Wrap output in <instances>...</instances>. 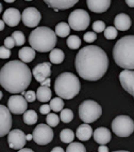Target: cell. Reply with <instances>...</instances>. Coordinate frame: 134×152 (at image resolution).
I'll return each mask as SVG.
<instances>
[{"mask_svg": "<svg viewBox=\"0 0 134 152\" xmlns=\"http://www.w3.org/2000/svg\"><path fill=\"white\" fill-rule=\"evenodd\" d=\"M80 80L75 74L64 72L60 74L54 83V91L56 95L64 100H71L80 92Z\"/></svg>", "mask_w": 134, "mask_h": 152, "instance_id": "cell-5", "label": "cell"}, {"mask_svg": "<svg viewBox=\"0 0 134 152\" xmlns=\"http://www.w3.org/2000/svg\"><path fill=\"white\" fill-rule=\"evenodd\" d=\"M56 33L48 27L35 28L29 35V43L31 47L40 53L51 52L56 44Z\"/></svg>", "mask_w": 134, "mask_h": 152, "instance_id": "cell-4", "label": "cell"}, {"mask_svg": "<svg viewBox=\"0 0 134 152\" xmlns=\"http://www.w3.org/2000/svg\"><path fill=\"white\" fill-rule=\"evenodd\" d=\"M75 66L81 78L89 82H96L107 73L109 58L102 48L95 45H87L77 54Z\"/></svg>", "mask_w": 134, "mask_h": 152, "instance_id": "cell-1", "label": "cell"}, {"mask_svg": "<svg viewBox=\"0 0 134 152\" xmlns=\"http://www.w3.org/2000/svg\"><path fill=\"white\" fill-rule=\"evenodd\" d=\"M117 28L116 27H113V26H110V27H107L104 30V37L105 39H107V40H114V39H116V37H117Z\"/></svg>", "mask_w": 134, "mask_h": 152, "instance_id": "cell-34", "label": "cell"}, {"mask_svg": "<svg viewBox=\"0 0 134 152\" xmlns=\"http://www.w3.org/2000/svg\"><path fill=\"white\" fill-rule=\"evenodd\" d=\"M91 17H89L87 11H84L82 9L75 10L70 13L68 17V24L70 28L76 31H83L89 27Z\"/></svg>", "mask_w": 134, "mask_h": 152, "instance_id": "cell-8", "label": "cell"}, {"mask_svg": "<svg viewBox=\"0 0 134 152\" xmlns=\"http://www.w3.org/2000/svg\"><path fill=\"white\" fill-rule=\"evenodd\" d=\"M26 1H32V0H26Z\"/></svg>", "mask_w": 134, "mask_h": 152, "instance_id": "cell-49", "label": "cell"}, {"mask_svg": "<svg viewBox=\"0 0 134 152\" xmlns=\"http://www.w3.org/2000/svg\"><path fill=\"white\" fill-rule=\"evenodd\" d=\"M32 74L26 62L12 60L0 70V84L9 92L22 93L31 84Z\"/></svg>", "mask_w": 134, "mask_h": 152, "instance_id": "cell-2", "label": "cell"}, {"mask_svg": "<svg viewBox=\"0 0 134 152\" xmlns=\"http://www.w3.org/2000/svg\"><path fill=\"white\" fill-rule=\"evenodd\" d=\"M24 98H26V100L28 101V102H34L35 99H37V95H36V93H35V91H33V90H29V91H27L26 92V94H24Z\"/></svg>", "mask_w": 134, "mask_h": 152, "instance_id": "cell-39", "label": "cell"}, {"mask_svg": "<svg viewBox=\"0 0 134 152\" xmlns=\"http://www.w3.org/2000/svg\"><path fill=\"white\" fill-rule=\"evenodd\" d=\"M19 59L26 63L31 62L35 58V49L33 47H22L18 52Z\"/></svg>", "mask_w": 134, "mask_h": 152, "instance_id": "cell-22", "label": "cell"}, {"mask_svg": "<svg viewBox=\"0 0 134 152\" xmlns=\"http://www.w3.org/2000/svg\"><path fill=\"white\" fill-rule=\"evenodd\" d=\"M66 151L67 152H85L86 149H85V147L82 144H80V142H75V141H73V142H70L69 146L67 147Z\"/></svg>", "mask_w": 134, "mask_h": 152, "instance_id": "cell-31", "label": "cell"}, {"mask_svg": "<svg viewBox=\"0 0 134 152\" xmlns=\"http://www.w3.org/2000/svg\"><path fill=\"white\" fill-rule=\"evenodd\" d=\"M62 122L64 123H69L70 121H73V110H70L69 108H65L61 110V115H60Z\"/></svg>", "mask_w": 134, "mask_h": 152, "instance_id": "cell-30", "label": "cell"}, {"mask_svg": "<svg viewBox=\"0 0 134 152\" xmlns=\"http://www.w3.org/2000/svg\"><path fill=\"white\" fill-rule=\"evenodd\" d=\"M98 151L99 152H109V148L105 147V145H101V146L98 148Z\"/></svg>", "mask_w": 134, "mask_h": 152, "instance_id": "cell-41", "label": "cell"}, {"mask_svg": "<svg viewBox=\"0 0 134 152\" xmlns=\"http://www.w3.org/2000/svg\"><path fill=\"white\" fill-rule=\"evenodd\" d=\"M11 110L4 105H0V136L8 135L12 126Z\"/></svg>", "mask_w": 134, "mask_h": 152, "instance_id": "cell-11", "label": "cell"}, {"mask_svg": "<svg viewBox=\"0 0 134 152\" xmlns=\"http://www.w3.org/2000/svg\"><path fill=\"white\" fill-rule=\"evenodd\" d=\"M31 139H33V135H27V140H31Z\"/></svg>", "mask_w": 134, "mask_h": 152, "instance_id": "cell-47", "label": "cell"}, {"mask_svg": "<svg viewBox=\"0 0 134 152\" xmlns=\"http://www.w3.org/2000/svg\"><path fill=\"white\" fill-rule=\"evenodd\" d=\"M67 46L71 49H78L81 45V40L77 35H70L67 38Z\"/></svg>", "mask_w": 134, "mask_h": 152, "instance_id": "cell-29", "label": "cell"}, {"mask_svg": "<svg viewBox=\"0 0 134 152\" xmlns=\"http://www.w3.org/2000/svg\"><path fill=\"white\" fill-rule=\"evenodd\" d=\"M70 32V26L67 23H59L55 26V33L60 38H65V37H69Z\"/></svg>", "mask_w": 134, "mask_h": 152, "instance_id": "cell-25", "label": "cell"}, {"mask_svg": "<svg viewBox=\"0 0 134 152\" xmlns=\"http://www.w3.org/2000/svg\"><path fill=\"white\" fill-rule=\"evenodd\" d=\"M38 117L36 113L32 109H30V110H26L24 114V122L28 125H32L34 123L37 122Z\"/></svg>", "mask_w": 134, "mask_h": 152, "instance_id": "cell-26", "label": "cell"}, {"mask_svg": "<svg viewBox=\"0 0 134 152\" xmlns=\"http://www.w3.org/2000/svg\"><path fill=\"white\" fill-rule=\"evenodd\" d=\"M119 82L121 87L134 98V71H121V73L119 74Z\"/></svg>", "mask_w": 134, "mask_h": 152, "instance_id": "cell-14", "label": "cell"}, {"mask_svg": "<svg viewBox=\"0 0 134 152\" xmlns=\"http://www.w3.org/2000/svg\"><path fill=\"white\" fill-rule=\"evenodd\" d=\"M27 142V135L22 130H13L10 131L8 134V144L10 148L15 150H19L24 148Z\"/></svg>", "mask_w": 134, "mask_h": 152, "instance_id": "cell-10", "label": "cell"}, {"mask_svg": "<svg viewBox=\"0 0 134 152\" xmlns=\"http://www.w3.org/2000/svg\"><path fill=\"white\" fill-rule=\"evenodd\" d=\"M93 135H94L93 129L91 125H89V123H83L79 125V128L76 131V136L81 141H87Z\"/></svg>", "mask_w": 134, "mask_h": 152, "instance_id": "cell-21", "label": "cell"}, {"mask_svg": "<svg viewBox=\"0 0 134 152\" xmlns=\"http://www.w3.org/2000/svg\"><path fill=\"white\" fill-rule=\"evenodd\" d=\"M2 18L8 26H10V27H15V26H17V25L19 24V22L22 20V14L19 13V11L17 9L11 8V9H8L6 11H4Z\"/></svg>", "mask_w": 134, "mask_h": 152, "instance_id": "cell-16", "label": "cell"}, {"mask_svg": "<svg viewBox=\"0 0 134 152\" xmlns=\"http://www.w3.org/2000/svg\"><path fill=\"white\" fill-rule=\"evenodd\" d=\"M114 25H115V27L118 30L127 31L129 28L131 27L132 22L129 15H127L125 13H120L118 14V15H116V17L114 18Z\"/></svg>", "mask_w": 134, "mask_h": 152, "instance_id": "cell-20", "label": "cell"}, {"mask_svg": "<svg viewBox=\"0 0 134 152\" xmlns=\"http://www.w3.org/2000/svg\"><path fill=\"white\" fill-rule=\"evenodd\" d=\"M60 119H61V118L56 114H50V113H49V114L47 115V118H46V122H47V124L50 125L51 128H55V126H58V124H59Z\"/></svg>", "mask_w": 134, "mask_h": 152, "instance_id": "cell-32", "label": "cell"}, {"mask_svg": "<svg viewBox=\"0 0 134 152\" xmlns=\"http://www.w3.org/2000/svg\"><path fill=\"white\" fill-rule=\"evenodd\" d=\"M60 139L65 144H70L75 139V133L70 129H64L60 133Z\"/></svg>", "mask_w": 134, "mask_h": 152, "instance_id": "cell-27", "label": "cell"}, {"mask_svg": "<svg viewBox=\"0 0 134 152\" xmlns=\"http://www.w3.org/2000/svg\"><path fill=\"white\" fill-rule=\"evenodd\" d=\"M79 117L85 123H93L102 115V108L99 104L93 100H86L79 105Z\"/></svg>", "mask_w": 134, "mask_h": 152, "instance_id": "cell-6", "label": "cell"}, {"mask_svg": "<svg viewBox=\"0 0 134 152\" xmlns=\"http://www.w3.org/2000/svg\"><path fill=\"white\" fill-rule=\"evenodd\" d=\"M50 106H51V109L55 113H59L63 109L64 107V102H63V99L58 96V98H54L52 100H50Z\"/></svg>", "mask_w": 134, "mask_h": 152, "instance_id": "cell-28", "label": "cell"}, {"mask_svg": "<svg viewBox=\"0 0 134 152\" xmlns=\"http://www.w3.org/2000/svg\"><path fill=\"white\" fill-rule=\"evenodd\" d=\"M105 24L101 20H96V22L93 24V30H94L96 33H100L103 32L105 30Z\"/></svg>", "mask_w": 134, "mask_h": 152, "instance_id": "cell-35", "label": "cell"}, {"mask_svg": "<svg viewBox=\"0 0 134 152\" xmlns=\"http://www.w3.org/2000/svg\"><path fill=\"white\" fill-rule=\"evenodd\" d=\"M65 59V55L63 53V50L59 48H53L49 54V60H50L51 63L53 64H60L64 61Z\"/></svg>", "mask_w": 134, "mask_h": 152, "instance_id": "cell-24", "label": "cell"}, {"mask_svg": "<svg viewBox=\"0 0 134 152\" xmlns=\"http://www.w3.org/2000/svg\"><path fill=\"white\" fill-rule=\"evenodd\" d=\"M51 151H52V152H64V149H63V148H61V147H55V148H53Z\"/></svg>", "mask_w": 134, "mask_h": 152, "instance_id": "cell-43", "label": "cell"}, {"mask_svg": "<svg viewBox=\"0 0 134 152\" xmlns=\"http://www.w3.org/2000/svg\"><path fill=\"white\" fill-rule=\"evenodd\" d=\"M116 64L125 70H134V35H126L118 40L113 48Z\"/></svg>", "mask_w": 134, "mask_h": 152, "instance_id": "cell-3", "label": "cell"}, {"mask_svg": "<svg viewBox=\"0 0 134 152\" xmlns=\"http://www.w3.org/2000/svg\"><path fill=\"white\" fill-rule=\"evenodd\" d=\"M45 3L49 8L53 9L54 11H60V10H67V9L73 8L79 0H44Z\"/></svg>", "mask_w": 134, "mask_h": 152, "instance_id": "cell-17", "label": "cell"}, {"mask_svg": "<svg viewBox=\"0 0 134 152\" xmlns=\"http://www.w3.org/2000/svg\"><path fill=\"white\" fill-rule=\"evenodd\" d=\"M19 152H33L32 149H19Z\"/></svg>", "mask_w": 134, "mask_h": 152, "instance_id": "cell-46", "label": "cell"}, {"mask_svg": "<svg viewBox=\"0 0 134 152\" xmlns=\"http://www.w3.org/2000/svg\"><path fill=\"white\" fill-rule=\"evenodd\" d=\"M33 76L36 79V82L43 83L45 79L49 78L51 75V63L50 62H42L37 64L32 71Z\"/></svg>", "mask_w": 134, "mask_h": 152, "instance_id": "cell-15", "label": "cell"}, {"mask_svg": "<svg viewBox=\"0 0 134 152\" xmlns=\"http://www.w3.org/2000/svg\"><path fill=\"white\" fill-rule=\"evenodd\" d=\"M94 139L97 144L99 145H107L111 141V131H109L107 128H98L94 132Z\"/></svg>", "mask_w": 134, "mask_h": 152, "instance_id": "cell-19", "label": "cell"}, {"mask_svg": "<svg viewBox=\"0 0 134 152\" xmlns=\"http://www.w3.org/2000/svg\"><path fill=\"white\" fill-rule=\"evenodd\" d=\"M3 45L6 47H8V48L12 49L14 46H16V43H15V40L13 39V37H8V38L4 40V42H3Z\"/></svg>", "mask_w": 134, "mask_h": 152, "instance_id": "cell-38", "label": "cell"}, {"mask_svg": "<svg viewBox=\"0 0 134 152\" xmlns=\"http://www.w3.org/2000/svg\"><path fill=\"white\" fill-rule=\"evenodd\" d=\"M12 37L15 40V43H16V46H22L24 45V42H26V37L22 31H14L12 33Z\"/></svg>", "mask_w": 134, "mask_h": 152, "instance_id": "cell-33", "label": "cell"}, {"mask_svg": "<svg viewBox=\"0 0 134 152\" xmlns=\"http://www.w3.org/2000/svg\"><path fill=\"white\" fill-rule=\"evenodd\" d=\"M42 84V86H47V87H50V84H51V80L49 78L45 79L43 83H40Z\"/></svg>", "mask_w": 134, "mask_h": 152, "instance_id": "cell-42", "label": "cell"}, {"mask_svg": "<svg viewBox=\"0 0 134 152\" xmlns=\"http://www.w3.org/2000/svg\"><path fill=\"white\" fill-rule=\"evenodd\" d=\"M4 24H6V23H4V20H3V19H1V20H0V30H1V31L4 29Z\"/></svg>", "mask_w": 134, "mask_h": 152, "instance_id": "cell-45", "label": "cell"}, {"mask_svg": "<svg viewBox=\"0 0 134 152\" xmlns=\"http://www.w3.org/2000/svg\"><path fill=\"white\" fill-rule=\"evenodd\" d=\"M51 110V106L50 104H44V105H42L40 107V113L42 115H48L49 113H50Z\"/></svg>", "mask_w": 134, "mask_h": 152, "instance_id": "cell-40", "label": "cell"}, {"mask_svg": "<svg viewBox=\"0 0 134 152\" xmlns=\"http://www.w3.org/2000/svg\"><path fill=\"white\" fill-rule=\"evenodd\" d=\"M11 56V49L6 47L4 45L0 47V58L1 59H8Z\"/></svg>", "mask_w": 134, "mask_h": 152, "instance_id": "cell-37", "label": "cell"}, {"mask_svg": "<svg viewBox=\"0 0 134 152\" xmlns=\"http://www.w3.org/2000/svg\"><path fill=\"white\" fill-rule=\"evenodd\" d=\"M126 3L130 8H134V0H126Z\"/></svg>", "mask_w": 134, "mask_h": 152, "instance_id": "cell-44", "label": "cell"}, {"mask_svg": "<svg viewBox=\"0 0 134 152\" xmlns=\"http://www.w3.org/2000/svg\"><path fill=\"white\" fill-rule=\"evenodd\" d=\"M87 8L94 13H103L110 8L111 0H86Z\"/></svg>", "mask_w": 134, "mask_h": 152, "instance_id": "cell-18", "label": "cell"}, {"mask_svg": "<svg viewBox=\"0 0 134 152\" xmlns=\"http://www.w3.org/2000/svg\"><path fill=\"white\" fill-rule=\"evenodd\" d=\"M83 39L86 43H93V42L96 41L97 34L95 31H89V32H86L85 34H84Z\"/></svg>", "mask_w": 134, "mask_h": 152, "instance_id": "cell-36", "label": "cell"}, {"mask_svg": "<svg viewBox=\"0 0 134 152\" xmlns=\"http://www.w3.org/2000/svg\"><path fill=\"white\" fill-rule=\"evenodd\" d=\"M4 1H6V3H13L15 0H4Z\"/></svg>", "mask_w": 134, "mask_h": 152, "instance_id": "cell-48", "label": "cell"}, {"mask_svg": "<svg viewBox=\"0 0 134 152\" xmlns=\"http://www.w3.org/2000/svg\"><path fill=\"white\" fill-rule=\"evenodd\" d=\"M33 140L40 146H44V145H48L49 142L52 141L53 139V131L51 129L50 125L47 124H38L36 125V128L33 131Z\"/></svg>", "mask_w": 134, "mask_h": 152, "instance_id": "cell-9", "label": "cell"}, {"mask_svg": "<svg viewBox=\"0 0 134 152\" xmlns=\"http://www.w3.org/2000/svg\"><path fill=\"white\" fill-rule=\"evenodd\" d=\"M112 131L118 137H128L134 132V121L129 116H117L112 122Z\"/></svg>", "mask_w": 134, "mask_h": 152, "instance_id": "cell-7", "label": "cell"}, {"mask_svg": "<svg viewBox=\"0 0 134 152\" xmlns=\"http://www.w3.org/2000/svg\"><path fill=\"white\" fill-rule=\"evenodd\" d=\"M22 20L24 23V26L30 28H34L40 24V19H42V15L38 12V10H36L35 8H27L24 9V12L22 14Z\"/></svg>", "mask_w": 134, "mask_h": 152, "instance_id": "cell-13", "label": "cell"}, {"mask_svg": "<svg viewBox=\"0 0 134 152\" xmlns=\"http://www.w3.org/2000/svg\"><path fill=\"white\" fill-rule=\"evenodd\" d=\"M51 90L49 87L47 86H40V88L37 89L36 91V95H37V100L42 103H46V102H48V101L51 100Z\"/></svg>", "mask_w": 134, "mask_h": 152, "instance_id": "cell-23", "label": "cell"}, {"mask_svg": "<svg viewBox=\"0 0 134 152\" xmlns=\"http://www.w3.org/2000/svg\"><path fill=\"white\" fill-rule=\"evenodd\" d=\"M8 107L12 114H24V111L27 110L28 107V101L22 95H13L8 100Z\"/></svg>", "mask_w": 134, "mask_h": 152, "instance_id": "cell-12", "label": "cell"}]
</instances>
